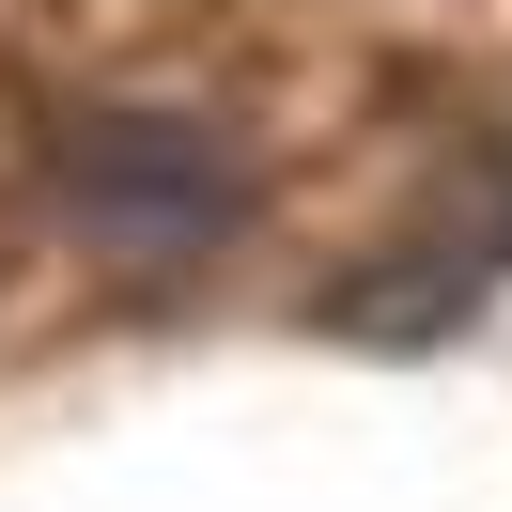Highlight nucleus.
Segmentation results:
<instances>
[{
    "mask_svg": "<svg viewBox=\"0 0 512 512\" xmlns=\"http://www.w3.org/2000/svg\"><path fill=\"white\" fill-rule=\"evenodd\" d=\"M63 187H78V218L94 233H125L140 264H187L202 233H233V156L202 125H171V109H109V125H78V156H63Z\"/></svg>",
    "mask_w": 512,
    "mask_h": 512,
    "instance_id": "obj_1",
    "label": "nucleus"
}]
</instances>
